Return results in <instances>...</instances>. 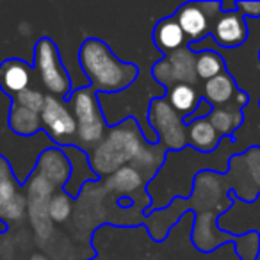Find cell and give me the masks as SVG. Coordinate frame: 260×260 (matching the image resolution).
<instances>
[{"label": "cell", "mask_w": 260, "mask_h": 260, "mask_svg": "<svg viewBox=\"0 0 260 260\" xmlns=\"http://www.w3.org/2000/svg\"><path fill=\"white\" fill-rule=\"evenodd\" d=\"M77 59L80 72L96 93H119L132 86L139 77V66L118 59L111 47L100 38L84 40Z\"/></svg>", "instance_id": "6da1fadb"}, {"label": "cell", "mask_w": 260, "mask_h": 260, "mask_svg": "<svg viewBox=\"0 0 260 260\" xmlns=\"http://www.w3.org/2000/svg\"><path fill=\"white\" fill-rule=\"evenodd\" d=\"M145 141L146 139L143 138L141 128L134 118L109 126L104 141L87 153L91 168L96 173V177L104 180L121 168L130 166L132 160L138 157Z\"/></svg>", "instance_id": "7a4b0ae2"}, {"label": "cell", "mask_w": 260, "mask_h": 260, "mask_svg": "<svg viewBox=\"0 0 260 260\" xmlns=\"http://www.w3.org/2000/svg\"><path fill=\"white\" fill-rule=\"evenodd\" d=\"M68 105L77 123V136L73 146L89 153L98 146L109 132V125L104 118L98 93L91 86L72 91L68 96Z\"/></svg>", "instance_id": "3957f363"}, {"label": "cell", "mask_w": 260, "mask_h": 260, "mask_svg": "<svg viewBox=\"0 0 260 260\" xmlns=\"http://www.w3.org/2000/svg\"><path fill=\"white\" fill-rule=\"evenodd\" d=\"M32 68L40 79L41 89L61 100L72 94V79L61 57V50L50 38H40L34 47Z\"/></svg>", "instance_id": "277c9868"}, {"label": "cell", "mask_w": 260, "mask_h": 260, "mask_svg": "<svg viewBox=\"0 0 260 260\" xmlns=\"http://www.w3.org/2000/svg\"><path fill=\"white\" fill-rule=\"evenodd\" d=\"M230 191L242 202H255L260 194V146H251L230 159L224 173Z\"/></svg>", "instance_id": "5b68a950"}, {"label": "cell", "mask_w": 260, "mask_h": 260, "mask_svg": "<svg viewBox=\"0 0 260 260\" xmlns=\"http://www.w3.org/2000/svg\"><path fill=\"white\" fill-rule=\"evenodd\" d=\"M148 123L168 152H180L187 148V126L184 125V116L171 107L166 96L152 100Z\"/></svg>", "instance_id": "8992f818"}, {"label": "cell", "mask_w": 260, "mask_h": 260, "mask_svg": "<svg viewBox=\"0 0 260 260\" xmlns=\"http://www.w3.org/2000/svg\"><path fill=\"white\" fill-rule=\"evenodd\" d=\"M150 73L153 80L166 89L178 84H189L194 87H198L200 84V79L196 75V54L189 48V45L164 55L162 59H157Z\"/></svg>", "instance_id": "52a82bcc"}, {"label": "cell", "mask_w": 260, "mask_h": 260, "mask_svg": "<svg viewBox=\"0 0 260 260\" xmlns=\"http://www.w3.org/2000/svg\"><path fill=\"white\" fill-rule=\"evenodd\" d=\"M43 132L59 148L73 146L77 136V123L68 102L47 94L45 105L41 109Z\"/></svg>", "instance_id": "ba28073f"}, {"label": "cell", "mask_w": 260, "mask_h": 260, "mask_svg": "<svg viewBox=\"0 0 260 260\" xmlns=\"http://www.w3.org/2000/svg\"><path fill=\"white\" fill-rule=\"evenodd\" d=\"M221 13V0L212 2H185L175 11V20L184 30L187 43H198L210 36L212 20Z\"/></svg>", "instance_id": "9c48e42d"}, {"label": "cell", "mask_w": 260, "mask_h": 260, "mask_svg": "<svg viewBox=\"0 0 260 260\" xmlns=\"http://www.w3.org/2000/svg\"><path fill=\"white\" fill-rule=\"evenodd\" d=\"M27 214V196L23 184L15 177L8 159L0 155V219L4 223H16Z\"/></svg>", "instance_id": "30bf717a"}, {"label": "cell", "mask_w": 260, "mask_h": 260, "mask_svg": "<svg viewBox=\"0 0 260 260\" xmlns=\"http://www.w3.org/2000/svg\"><path fill=\"white\" fill-rule=\"evenodd\" d=\"M100 184L105 187V191L114 192L118 203L130 198V202L134 203L136 207H139V209H143L145 212L148 209H145L141 200H145L146 203H152L150 202L148 191H146L145 180H143V177L139 175V171L132 166L121 168V170H118L116 173L104 178V182L100 180Z\"/></svg>", "instance_id": "8fae6325"}, {"label": "cell", "mask_w": 260, "mask_h": 260, "mask_svg": "<svg viewBox=\"0 0 260 260\" xmlns=\"http://www.w3.org/2000/svg\"><path fill=\"white\" fill-rule=\"evenodd\" d=\"M210 38L214 43L223 50H235L246 45L249 40V25L248 20L239 11L219 13L212 20L210 27Z\"/></svg>", "instance_id": "7c38bea8"}, {"label": "cell", "mask_w": 260, "mask_h": 260, "mask_svg": "<svg viewBox=\"0 0 260 260\" xmlns=\"http://www.w3.org/2000/svg\"><path fill=\"white\" fill-rule=\"evenodd\" d=\"M221 217L219 212L209 210V212H200L194 216V224H192V244L196 249L203 253H210L221 244H234L235 235L224 234L217 226V219Z\"/></svg>", "instance_id": "4fadbf2b"}, {"label": "cell", "mask_w": 260, "mask_h": 260, "mask_svg": "<svg viewBox=\"0 0 260 260\" xmlns=\"http://www.w3.org/2000/svg\"><path fill=\"white\" fill-rule=\"evenodd\" d=\"M61 150L64 152V155L68 157L70 168H72L70 180H68V184L64 185V192L70 198L77 200L86 185L98 184L100 178H98L96 173L93 171L91 162H89V155H87L84 150L77 148V146H64V148H61Z\"/></svg>", "instance_id": "5bb4252c"}, {"label": "cell", "mask_w": 260, "mask_h": 260, "mask_svg": "<svg viewBox=\"0 0 260 260\" xmlns=\"http://www.w3.org/2000/svg\"><path fill=\"white\" fill-rule=\"evenodd\" d=\"M32 171L40 173L45 180H48L59 191V189H64V185L68 184L72 168H70V160L64 155V152L59 146H52V148L41 150Z\"/></svg>", "instance_id": "9a60e30c"}, {"label": "cell", "mask_w": 260, "mask_h": 260, "mask_svg": "<svg viewBox=\"0 0 260 260\" xmlns=\"http://www.w3.org/2000/svg\"><path fill=\"white\" fill-rule=\"evenodd\" d=\"M34 68L23 59H6L0 62V89L9 98L18 96L25 89L32 87Z\"/></svg>", "instance_id": "2e32d148"}, {"label": "cell", "mask_w": 260, "mask_h": 260, "mask_svg": "<svg viewBox=\"0 0 260 260\" xmlns=\"http://www.w3.org/2000/svg\"><path fill=\"white\" fill-rule=\"evenodd\" d=\"M237 91V80L234 79L230 72H224L217 75L216 79H210L202 84V98H205L212 105V109L232 105Z\"/></svg>", "instance_id": "e0dca14e"}, {"label": "cell", "mask_w": 260, "mask_h": 260, "mask_svg": "<svg viewBox=\"0 0 260 260\" xmlns=\"http://www.w3.org/2000/svg\"><path fill=\"white\" fill-rule=\"evenodd\" d=\"M152 40L155 48L160 52V55H168L189 45L184 30L180 29L175 16H166L157 23L155 29H153Z\"/></svg>", "instance_id": "ac0fdd59"}, {"label": "cell", "mask_w": 260, "mask_h": 260, "mask_svg": "<svg viewBox=\"0 0 260 260\" xmlns=\"http://www.w3.org/2000/svg\"><path fill=\"white\" fill-rule=\"evenodd\" d=\"M166 153H168V150L164 148L160 143L152 145V143L145 141L143 148L139 150L138 157L132 160V164H130V166L136 168V170L139 171V175H141L143 180H145L146 187H148V184L153 180V178H155V175L160 171L164 160H166Z\"/></svg>", "instance_id": "d6986e66"}, {"label": "cell", "mask_w": 260, "mask_h": 260, "mask_svg": "<svg viewBox=\"0 0 260 260\" xmlns=\"http://www.w3.org/2000/svg\"><path fill=\"white\" fill-rule=\"evenodd\" d=\"M8 125L13 134L20 138H34V136L43 132V123H41L40 112H32L22 105L11 102L8 112Z\"/></svg>", "instance_id": "ffe728a7"}, {"label": "cell", "mask_w": 260, "mask_h": 260, "mask_svg": "<svg viewBox=\"0 0 260 260\" xmlns=\"http://www.w3.org/2000/svg\"><path fill=\"white\" fill-rule=\"evenodd\" d=\"M221 136L209 119H198L187 125V146L200 153H212L221 145Z\"/></svg>", "instance_id": "44dd1931"}, {"label": "cell", "mask_w": 260, "mask_h": 260, "mask_svg": "<svg viewBox=\"0 0 260 260\" xmlns=\"http://www.w3.org/2000/svg\"><path fill=\"white\" fill-rule=\"evenodd\" d=\"M210 125L216 128L221 138H234V134L244 125V111L235 105L212 109V112L207 118Z\"/></svg>", "instance_id": "7402d4cb"}, {"label": "cell", "mask_w": 260, "mask_h": 260, "mask_svg": "<svg viewBox=\"0 0 260 260\" xmlns=\"http://www.w3.org/2000/svg\"><path fill=\"white\" fill-rule=\"evenodd\" d=\"M166 100L180 116L187 118L196 111L200 100H202V89L189 84H178L166 89Z\"/></svg>", "instance_id": "603a6c76"}, {"label": "cell", "mask_w": 260, "mask_h": 260, "mask_svg": "<svg viewBox=\"0 0 260 260\" xmlns=\"http://www.w3.org/2000/svg\"><path fill=\"white\" fill-rule=\"evenodd\" d=\"M224 72H226V62L217 52L202 50L196 54V75L202 84L210 79H216Z\"/></svg>", "instance_id": "cb8c5ba5"}, {"label": "cell", "mask_w": 260, "mask_h": 260, "mask_svg": "<svg viewBox=\"0 0 260 260\" xmlns=\"http://www.w3.org/2000/svg\"><path fill=\"white\" fill-rule=\"evenodd\" d=\"M73 202L75 200L70 198L64 192V189L55 191V194L48 202V217L54 224H62L72 217L73 214Z\"/></svg>", "instance_id": "d4e9b609"}, {"label": "cell", "mask_w": 260, "mask_h": 260, "mask_svg": "<svg viewBox=\"0 0 260 260\" xmlns=\"http://www.w3.org/2000/svg\"><path fill=\"white\" fill-rule=\"evenodd\" d=\"M234 248L239 260H256L260 255V235L256 232L237 235L234 242Z\"/></svg>", "instance_id": "484cf974"}, {"label": "cell", "mask_w": 260, "mask_h": 260, "mask_svg": "<svg viewBox=\"0 0 260 260\" xmlns=\"http://www.w3.org/2000/svg\"><path fill=\"white\" fill-rule=\"evenodd\" d=\"M45 98H47V93L43 89H40V87L32 86L23 91V93H20L18 96L11 98V102H15V104L22 105V107L29 109L32 112H40L41 114V109L45 105Z\"/></svg>", "instance_id": "4316f807"}, {"label": "cell", "mask_w": 260, "mask_h": 260, "mask_svg": "<svg viewBox=\"0 0 260 260\" xmlns=\"http://www.w3.org/2000/svg\"><path fill=\"white\" fill-rule=\"evenodd\" d=\"M237 11L246 20H260V2H244L237 0Z\"/></svg>", "instance_id": "83f0119b"}, {"label": "cell", "mask_w": 260, "mask_h": 260, "mask_svg": "<svg viewBox=\"0 0 260 260\" xmlns=\"http://www.w3.org/2000/svg\"><path fill=\"white\" fill-rule=\"evenodd\" d=\"M8 223H4V221L0 219V232H2V234H4V232H8Z\"/></svg>", "instance_id": "f1b7e54d"}, {"label": "cell", "mask_w": 260, "mask_h": 260, "mask_svg": "<svg viewBox=\"0 0 260 260\" xmlns=\"http://www.w3.org/2000/svg\"><path fill=\"white\" fill-rule=\"evenodd\" d=\"M258 61H260V48H258Z\"/></svg>", "instance_id": "f546056e"}, {"label": "cell", "mask_w": 260, "mask_h": 260, "mask_svg": "<svg viewBox=\"0 0 260 260\" xmlns=\"http://www.w3.org/2000/svg\"><path fill=\"white\" fill-rule=\"evenodd\" d=\"M258 109H260V96H258Z\"/></svg>", "instance_id": "4dcf8cb0"}]
</instances>
